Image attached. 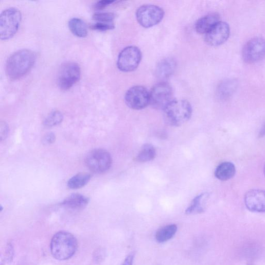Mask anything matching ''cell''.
<instances>
[{"mask_svg":"<svg viewBox=\"0 0 265 265\" xmlns=\"http://www.w3.org/2000/svg\"><path fill=\"white\" fill-rule=\"evenodd\" d=\"M36 55L31 50L22 49L13 53L6 63V73L12 80H17L27 74L33 67Z\"/></svg>","mask_w":265,"mask_h":265,"instance_id":"cell-1","label":"cell"},{"mask_svg":"<svg viewBox=\"0 0 265 265\" xmlns=\"http://www.w3.org/2000/svg\"><path fill=\"white\" fill-rule=\"evenodd\" d=\"M78 243L76 238L67 232L56 233L50 242V251L53 257L60 260H67L76 253Z\"/></svg>","mask_w":265,"mask_h":265,"instance_id":"cell-2","label":"cell"},{"mask_svg":"<svg viewBox=\"0 0 265 265\" xmlns=\"http://www.w3.org/2000/svg\"><path fill=\"white\" fill-rule=\"evenodd\" d=\"M165 122L173 127H180L188 122L191 117L192 109L186 100H173L163 110Z\"/></svg>","mask_w":265,"mask_h":265,"instance_id":"cell-3","label":"cell"},{"mask_svg":"<svg viewBox=\"0 0 265 265\" xmlns=\"http://www.w3.org/2000/svg\"><path fill=\"white\" fill-rule=\"evenodd\" d=\"M22 21V13L15 8L3 11L0 15V37L1 40H8L17 33Z\"/></svg>","mask_w":265,"mask_h":265,"instance_id":"cell-4","label":"cell"},{"mask_svg":"<svg viewBox=\"0 0 265 265\" xmlns=\"http://www.w3.org/2000/svg\"><path fill=\"white\" fill-rule=\"evenodd\" d=\"M85 163L91 171L97 173H102L110 169L112 164V158L108 151L99 149L87 154L85 158Z\"/></svg>","mask_w":265,"mask_h":265,"instance_id":"cell-5","label":"cell"},{"mask_svg":"<svg viewBox=\"0 0 265 265\" xmlns=\"http://www.w3.org/2000/svg\"><path fill=\"white\" fill-rule=\"evenodd\" d=\"M171 86L166 82L155 84L150 93V104L157 110H164L173 100Z\"/></svg>","mask_w":265,"mask_h":265,"instance_id":"cell-6","label":"cell"},{"mask_svg":"<svg viewBox=\"0 0 265 265\" xmlns=\"http://www.w3.org/2000/svg\"><path fill=\"white\" fill-rule=\"evenodd\" d=\"M80 76L81 69L77 63L69 62L64 64L60 69L58 78L60 89L70 90L79 80Z\"/></svg>","mask_w":265,"mask_h":265,"instance_id":"cell-7","label":"cell"},{"mask_svg":"<svg viewBox=\"0 0 265 265\" xmlns=\"http://www.w3.org/2000/svg\"><path fill=\"white\" fill-rule=\"evenodd\" d=\"M136 18L139 24L144 28H149L159 24L164 16V11L153 5L143 6L136 12Z\"/></svg>","mask_w":265,"mask_h":265,"instance_id":"cell-8","label":"cell"},{"mask_svg":"<svg viewBox=\"0 0 265 265\" xmlns=\"http://www.w3.org/2000/svg\"><path fill=\"white\" fill-rule=\"evenodd\" d=\"M142 52L135 46H129L120 53L117 61L118 68L122 72H130L134 70L142 60Z\"/></svg>","mask_w":265,"mask_h":265,"instance_id":"cell-9","label":"cell"},{"mask_svg":"<svg viewBox=\"0 0 265 265\" xmlns=\"http://www.w3.org/2000/svg\"><path fill=\"white\" fill-rule=\"evenodd\" d=\"M125 101L130 108L135 110H143L150 104V93L143 86H134L127 92Z\"/></svg>","mask_w":265,"mask_h":265,"instance_id":"cell-10","label":"cell"},{"mask_svg":"<svg viewBox=\"0 0 265 265\" xmlns=\"http://www.w3.org/2000/svg\"><path fill=\"white\" fill-rule=\"evenodd\" d=\"M265 57V40L255 38L250 40L242 50V57L248 63L257 62Z\"/></svg>","mask_w":265,"mask_h":265,"instance_id":"cell-11","label":"cell"},{"mask_svg":"<svg viewBox=\"0 0 265 265\" xmlns=\"http://www.w3.org/2000/svg\"><path fill=\"white\" fill-rule=\"evenodd\" d=\"M229 34L228 24L220 22L205 34V41L210 46H218L227 40Z\"/></svg>","mask_w":265,"mask_h":265,"instance_id":"cell-12","label":"cell"},{"mask_svg":"<svg viewBox=\"0 0 265 265\" xmlns=\"http://www.w3.org/2000/svg\"><path fill=\"white\" fill-rule=\"evenodd\" d=\"M246 208L252 212L265 213V191L251 190L244 197Z\"/></svg>","mask_w":265,"mask_h":265,"instance_id":"cell-13","label":"cell"},{"mask_svg":"<svg viewBox=\"0 0 265 265\" xmlns=\"http://www.w3.org/2000/svg\"><path fill=\"white\" fill-rule=\"evenodd\" d=\"M220 22L219 15L210 14L199 20L196 24V30L200 34H206L217 24Z\"/></svg>","mask_w":265,"mask_h":265,"instance_id":"cell-14","label":"cell"},{"mask_svg":"<svg viewBox=\"0 0 265 265\" xmlns=\"http://www.w3.org/2000/svg\"><path fill=\"white\" fill-rule=\"evenodd\" d=\"M238 82L235 79H227L223 81L218 86L217 96L222 100L230 98L236 91Z\"/></svg>","mask_w":265,"mask_h":265,"instance_id":"cell-15","label":"cell"},{"mask_svg":"<svg viewBox=\"0 0 265 265\" xmlns=\"http://www.w3.org/2000/svg\"><path fill=\"white\" fill-rule=\"evenodd\" d=\"M89 202V198L81 195L74 194L65 199L61 203V205L69 209L76 210L84 208Z\"/></svg>","mask_w":265,"mask_h":265,"instance_id":"cell-16","label":"cell"},{"mask_svg":"<svg viewBox=\"0 0 265 265\" xmlns=\"http://www.w3.org/2000/svg\"><path fill=\"white\" fill-rule=\"evenodd\" d=\"M236 173L235 165L231 162L221 163L216 169V178L221 181H227L232 179Z\"/></svg>","mask_w":265,"mask_h":265,"instance_id":"cell-17","label":"cell"},{"mask_svg":"<svg viewBox=\"0 0 265 265\" xmlns=\"http://www.w3.org/2000/svg\"><path fill=\"white\" fill-rule=\"evenodd\" d=\"M175 67L176 63L173 59H164L157 64L156 68V75L160 78H167L173 74Z\"/></svg>","mask_w":265,"mask_h":265,"instance_id":"cell-18","label":"cell"},{"mask_svg":"<svg viewBox=\"0 0 265 265\" xmlns=\"http://www.w3.org/2000/svg\"><path fill=\"white\" fill-rule=\"evenodd\" d=\"M68 27L71 32L78 38H85L87 35L86 24L81 19L73 18L68 22Z\"/></svg>","mask_w":265,"mask_h":265,"instance_id":"cell-19","label":"cell"},{"mask_svg":"<svg viewBox=\"0 0 265 265\" xmlns=\"http://www.w3.org/2000/svg\"><path fill=\"white\" fill-rule=\"evenodd\" d=\"M209 198L207 193H202L197 196L192 202L190 206L186 209V213L188 215L200 214L204 212V206Z\"/></svg>","mask_w":265,"mask_h":265,"instance_id":"cell-20","label":"cell"},{"mask_svg":"<svg viewBox=\"0 0 265 265\" xmlns=\"http://www.w3.org/2000/svg\"><path fill=\"white\" fill-rule=\"evenodd\" d=\"M178 226L169 224L160 228L155 234V239L159 243H163L171 239L178 231Z\"/></svg>","mask_w":265,"mask_h":265,"instance_id":"cell-21","label":"cell"},{"mask_svg":"<svg viewBox=\"0 0 265 265\" xmlns=\"http://www.w3.org/2000/svg\"><path fill=\"white\" fill-rule=\"evenodd\" d=\"M91 175L87 173H79L73 176L67 183V186L70 189H78L82 188L90 182Z\"/></svg>","mask_w":265,"mask_h":265,"instance_id":"cell-22","label":"cell"},{"mask_svg":"<svg viewBox=\"0 0 265 265\" xmlns=\"http://www.w3.org/2000/svg\"><path fill=\"white\" fill-rule=\"evenodd\" d=\"M156 156V150L151 144L144 145L136 157V161L145 163L153 160Z\"/></svg>","mask_w":265,"mask_h":265,"instance_id":"cell-23","label":"cell"},{"mask_svg":"<svg viewBox=\"0 0 265 265\" xmlns=\"http://www.w3.org/2000/svg\"><path fill=\"white\" fill-rule=\"evenodd\" d=\"M63 120V115L60 111L51 112L45 118L44 124L47 127H52L60 124Z\"/></svg>","mask_w":265,"mask_h":265,"instance_id":"cell-24","label":"cell"},{"mask_svg":"<svg viewBox=\"0 0 265 265\" xmlns=\"http://www.w3.org/2000/svg\"><path fill=\"white\" fill-rule=\"evenodd\" d=\"M116 15L113 13H99L94 15L93 19L98 23L113 24Z\"/></svg>","mask_w":265,"mask_h":265,"instance_id":"cell-25","label":"cell"},{"mask_svg":"<svg viewBox=\"0 0 265 265\" xmlns=\"http://www.w3.org/2000/svg\"><path fill=\"white\" fill-rule=\"evenodd\" d=\"M91 27L93 30L103 32L114 29L115 26L114 24L97 23Z\"/></svg>","mask_w":265,"mask_h":265,"instance_id":"cell-26","label":"cell"},{"mask_svg":"<svg viewBox=\"0 0 265 265\" xmlns=\"http://www.w3.org/2000/svg\"><path fill=\"white\" fill-rule=\"evenodd\" d=\"M9 128L5 122H2L0 126V138L1 141L6 139L8 135Z\"/></svg>","mask_w":265,"mask_h":265,"instance_id":"cell-27","label":"cell"},{"mask_svg":"<svg viewBox=\"0 0 265 265\" xmlns=\"http://www.w3.org/2000/svg\"><path fill=\"white\" fill-rule=\"evenodd\" d=\"M115 2V1H110V0H102V1L98 2L96 4L95 8L97 10H102Z\"/></svg>","mask_w":265,"mask_h":265,"instance_id":"cell-28","label":"cell"},{"mask_svg":"<svg viewBox=\"0 0 265 265\" xmlns=\"http://www.w3.org/2000/svg\"><path fill=\"white\" fill-rule=\"evenodd\" d=\"M95 254V255L94 257L95 258V260L100 262L104 259V258L105 256V252L104 249H99L96 251Z\"/></svg>","mask_w":265,"mask_h":265,"instance_id":"cell-29","label":"cell"},{"mask_svg":"<svg viewBox=\"0 0 265 265\" xmlns=\"http://www.w3.org/2000/svg\"><path fill=\"white\" fill-rule=\"evenodd\" d=\"M56 140V136L54 133H50L47 134L43 138V142L46 145H50Z\"/></svg>","mask_w":265,"mask_h":265,"instance_id":"cell-30","label":"cell"},{"mask_svg":"<svg viewBox=\"0 0 265 265\" xmlns=\"http://www.w3.org/2000/svg\"><path fill=\"white\" fill-rule=\"evenodd\" d=\"M134 256L132 254L128 256L122 265H132Z\"/></svg>","mask_w":265,"mask_h":265,"instance_id":"cell-31","label":"cell"},{"mask_svg":"<svg viewBox=\"0 0 265 265\" xmlns=\"http://www.w3.org/2000/svg\"><path fill=\"white\" fill-rule=\"evenodd\" d=\"M265 136V124L262 126L260 129L259 133V137H262Z\"/></svg>","mask_w":265,"mask_h":265,"instance_id":"cell-32","label":"cell"},{"mask_svg":"<svg viewBox=\"0 0 265 265\" xmlns=\"http://www.w3.org/2000/svg\"><path fill=\"white\" fill-rule=\"evenodd\" d=\"M263 171H264V175H265V165L264 166Z\"/></svg>","mask_w":265,"mask_h":265,"instance_id":"cell-33","label":"cell"}]
</instances>
